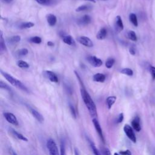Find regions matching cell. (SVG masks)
I'll return each instance as SVG.
<instances>
[{"label": "cell", "instance_id": "3957f363", "mask_svg": "<svg viewBox=\"0 0 155 155\" xmlns=\"http://www.w3.org/2000/svg\"><path fill=\"white\" fill-rule=\"evenodd\" d=\"M47 147L50 155H60L58 148L54 140L50 139L47 142Z\"/></svg>", "mask_w": 155, "mask_h": 155}, {"label": "cell", "instance_id": "d590c367", "mask_svg": "<svg viewBox=\"0 0 155 155\" xmlns=\"http://www.w3.org/2000/svg\"><path fill=\"white\" fill-rule=\"evenodd\" d=\"M60 155H67L64 143H61L60 145Z\"/></svg>", "mask_w": 155, "mask_h": 155}, {"label": "cell", "instance_id": "8d00e7d4", "mask_svg": "<svg viewBox=\"0 0 155 155\" xmlns=\"http://www.w3.org/2000/svg\"><path fill=\"white\" fill-rule=\"evenodd\" d=\"M70 111H71V115H72L74 118H76V111H75L74 108L73 106L71 105H70Z\"/></svg>", "mask_w": 155, "mask_h": 155}, {"label": "cell", "instance_id": "4fadbf2b", "mask_svg": "<svg viewBox=\"0 0 155 155\" xmlns=\"http://www.w3.org/2000/svg\"><path fill=\"white\" fill-rule=\"evenodd\" d=\"M46 19H47V21L50 26L53 27L56 25V22H57V18L54 15L51 14V13L47 14L46 15Z\"/></svg>", "mask_w": 155, "mask_h": 155}, {"label": "cell", "instance_id": "e0dca14e", "mask_svg": "<svg viewBox=\"0 0 155 155\" xmlns=\"http://www.w3.org/2000/svg\"><path fill=\"white\" fill-rule=\"evenodd\" d=\"M105 78H106L105 75L101 73H97L94 74L93 76V81L97 82H104L105 80Z\"/></svg>", "mask_w": 155, "mask_h": 155}, {"label": "cell", "instance_id": "1f68e13d", "mask_svg": "<svg viewBox=\"0 0 155 155\" xmlns=\"http://www.w3.org/2000/svg\"><path fill=\"white\" fill-rule=\"evenodd\" d=\"M90 147H91V150L93 153V154L94 155H102L101 154V153L99 152V151L97 149V148L96 147L95 145L91 142H90Z\"/></svg>", "mask_w": 155, "mask_h": 155}, {"label": "cell", "instance_id": "ab89813d", "mask_svg": "<svg viewBox=\"0 0 155 155\" xmlns=\"http://www.w3.org/2000/svg\"><path fill=\"white\" fill-rule=\"evenodd\" d=\"M129 52L131 55H135L136 54V49L134 47L131 46L129 48Z\"/></svg>", "mask_w": 155, "mask_h": 155}, {"label": "cell", "instance_id": "836d02e7", "mask_svg": "<svg viewBox=\"0 0 155 155\" xmlns=\"http://www.w3.org/2000/svg\"><path fill=\"white\" fill-rule=\"evenodd\" d=\"M0 88H2V89L7 90L8 91H11V88L9 87V86L7 84H6L5 83L3 82L2 81H1V82H0Z\"/></svg>", "mask_w": 155, "mask_h": 155}, {"label": "cell", "instance_id": "cb8c5ba5", "mask_svg": "<svg viewBox=\"0 0 155 155\" xmlns=\"http://www.w3.org/2000/svg\"><path fill=\"white\" fill-rule=\"evenodd\" d=\"M35 25L34 23L31 22H22L19 25V28L21 29H25V28H30L33 27Z\"/></svg>", "mask_w": 155, "mask_h": 155}, {"label": "cell", "instance_id": "5b68a950", "mask_svg": "<svg viewBox=\"0 0 155 155\" xmlns=\"http://www.w3.org/2000/svg\"><path fill=\"white\" fill-rule=\"evenodd\" d=\"M77 41L80 43L81 44L88 47H91L93 46V43L92 41L88 37L85 36H81L76 38Z\"/></svg>", "mask_w": 155, "mask_h": 155}, {"label": "cell", "instance_id": "f35d334b", "mask_svg": "<svg viewBox=\"0 0 155 155\" xmlns=\"http://www.w3.org/2000/svg\"><path fill=\"white\" fill-rule=\"evenodd\" d=\"M120 155H131V153L129 150H127L125 151H121L119 152Z\"/></svg>", "mask_w": 155, "mask_h": 155}, {"label": "cell", "instance_id": "f1b7e54d", "mask_svg": "<svg viewBox=\"0 0 155 155\" xmlns=\"http://www.w3.org/2000/svg\"><path fill=\"white\" fill-rule=\"evenodd\" d=\"M29 41L30 42H32V43H34V44H40L41 42H42V39L39 37V36H32L31 37L30 39H29Z\"/></svg>", "mask_w": 155, "mask_h": 155}, {"label": "cell", "instance_id": "7dc6e473", "mask_svg": "<svg viewBox=\"0 0 155 155\" xmlns=\"http://www.w3.org/2000/svg\"><path fill=\"white\" fill-rule=\"evenodd\" d=\"M100 1H107V0H100Z\"/></svg>", "mask_w": 155, "mask_h": 155}, {"label": "cell", "instance_id": "4dcf8cb0", "mask_svg": "<svg viewBox=\"0 0 155 155\" xmlns=\"http://www.w3.org/2000/svg\"><path fill=\"white\" fill-rule=\"evenodd\" d=\"M38 4L42 5H50L53 4V0H35Z\"/></svg>", "mask_w": 155, "mask_h": 155}, {"label": "cell", "instance_id": "8fae6325", "mask_svg": "<svg viewBox=\"0 0 155 155\" xmlns=\"http://www.w3.org/2000/svg\"><path fill=\"white\" fill-rule=\"evenodd\" d=\"M28 108L29 110V111L30 112V113L31 114V115L40 123H42L44 121V118L43 117V116L37 110H36L35 109L30 107H28Z\"/></svg>", "mask_w": 155, "mask_h": 155}, {"label": "cell", "instance_id": "74e56055", "mask_svg": "<svg viewBox=\"0 0 155 155\" xmlns=\"http://www.w3.org/2000/svg\"><path fill=\"white\" fill-rule=\"evenodd\" d=\"M124 120V114L122 113H120L117 119V123H121Z\"/></svg>", "mask_w": 155, "mask_h": 155}, {"label": "cell", "instance_id": "9a60e30c", "mask_svg": "<svg viewBox=\"0 0 155 155\" xmlns=\"http://www.w3.org/2000/svg\"><path fill=\"white\" fill-rule=\"evenodd\" d=\"M10 131L11 133L12 134V135L14 136L15 137H16L18 139H19V140H23V141H25V142L28 141V139L26 137H25L21 133L16 131L15 130H14L13 128H10Z\"/></svg>", "mask_w": 155, "mask_h": 155}, {"label": "cell", "instance_id": "7bdbcfd3", "mask_svg": "<svg viewBox=\"0 0 155 155\" xmlns=\"http://www.w3.org/2000/svg\"><path fill=\"white\" fill-rule=\"evenodd\" d=\"M82 1H89V2H93V3H96V0H82Z\"/></svg>", "mask_w": 155, "mask_h": 155}, {"label": "cell", "instance_id": "d6a6232c", "mask_svg": "<svg viewBox=\"0 0 155 155\" xmlns=\"http://www.w3.org/2000/svg\"><path fill=\"white\" fill-rule=\"evenodd\" d=\"M149 71L151 75V78L153 80H155V67L150 65L148 68Z\"/></svg>", "mask_w": 155, "mask_h": 155}, {"label": "cell", "instance_id": "5bb4252c", "mask_svg": "<svg viewBox=\"0 0 155 155\" xmlns=\"http://www.w3.org/2000/svg\"><path fill=\"white\" fill-rule=\"evenodd\" d=\"M131 125L133 129L136 131H140L141 130V126L140 124V119L138 116L135 117L131 121Z\"/></svg>", "mask_w": 155, "mask_h": 155}, {"label": "cell", "instance_id": "9c48e42d", "mask_svg": "<svg viewBox=\"0 0 155 155\" xmlns=\"http://www.w3.org/2000/svg\"><path fill=\"white\" fill-rule=\"evenodd\" d=\"M43 76L45 78L49 79L52 82L57 83L58 82V78L56 74L51 71H49V70L44 71H43Z\"/></svg>", "mask_w": 155, "mask_h": 155}, {"label": "cell", "instance_id": "7c38bea8", "mask_svg": "<svg viewBox=\"0 0 155 155\" xmlns=\"http://www.w3.org/2000/svg\"><path fill=\"white\" fill-rule=\"evenodd\" d=\"M93 124L94 125V128L96 129V131L99 137L101 138L102 141L103 142H104V137L103 132H102V128H101V127L100 125L99 122H98V120L96 118H93Z\"/></svg>", "mask_w": 155, "mask_h": 155}, {"label": "cell", "instance_id": "ee69618b", "mask_svg": "<svg viewBox=\"0 0 155 155\" xmlns=\"http://www.w3.org/2000/svg\"><path fill=\"white\" fill-rule=\"evenodd\" d=\"M74 155H79V153H78V151L76 149L74 150Z\"/></svg>", "mask_w": 155, "mask_h": 155}, {"label": "cell", "instance_id": "30bf717a", "mask_svg": "<svg viewBox=\"0 0 155 155\" xmlns=\"http://www.w3.org/2000/svg\"><path fill=\"white\" fill-rule=\"evenodd\" d=\"M114 26V30L117 33H119L124 30V24H123L122 18L119 15L116 17Z\"/></svg>", "mask_w": 155, "mask_h": 155}, {"label": "cell", "instance_id": "4316f807", "mask_svg": "<svg viewBox=\"0 0 155 155\" xmlns=\"http://www.w3.org/2000/svg\"><path fill=\"white\" fill-rule=\"evenodd\" d=\"M115 62V60L113 58H108L105 62V67L107 68H111Z\"/></svg>", "mask_w": 155, "mask_h": 155}, {"label": "cell", "instance_id": "f546056e", "mask_svg": "<svg viewBox=\"0 0 155 155\" xmlns=\"http://www.w3.org/2000/svg\"><path fill=\"white\" fill-rule=\"evenodd\" d=\"M28 53V50L27 48H21V49L17 50V51H16V54L18 56H25Z\"/></svg>", "mask_w": 155, "mask_h": 155}, {"label": "cell", "instance_id": "ffe728a7", "mask_svg": "<svg viewBox=\"0 0 155 155\" xmlns=\"http://www.w3.org/2000/svg\"><path fill=\"white\" fill-rule=\"evenodd\" d=\"M7 51V48L5 44V41L2 36V32L0 33V52L2 54L3 52Z\"/></svg>", "mask_w": 155, "mask_h": 155}, {"label": "cell", "instance_id": "484cf974", "mask_svg": "<svg viewBox=\"0 0 155 155\" xmlns=\"http://www.w3.org/2000/svg\"><path fill=\"white\" fill-rule=\"evenodd\" d=\"M120 72L124 74H125V75H127L129 76H131L133 75V71L130 68H122V70H120Z\"/></svg>", "mask_w": 155, "mask_h": 155}, {"label": "cell", "instance_id": "60d3db41", "mask_svg": "<svg viewBox=\"0 0 155 155\" xmlns=\"http://www.w3.org/2000/svg\"><path fill=\"white\" fill-rule=\"evenodd\" d=\"M9 152H10V155H18V154L16 153V151L15 150H13V149H12V148H10Z\"/></svg>", "mask_w": 155, "mask_h": 155}, {"label": "cell", "instance_id": "83f0119b", "mask_svg": "<svg viewBox=\"0 0 155 155\" xmlns=\"http://www.w3.org/2000/svg\"><path fill=\"white\" fill-rule=\"evenodd\" d=\"M16 64L19 67L22 68H27L29 67V64L27 62L24 61L22 60L18 61L16 62Z\"/></svg>", "mask_w": 155, "mask_h": 155}, {"label": "cell", "instance_id": "e575fe53", "mask_svg": "<svg viewBox=\"0 0 155 155\" xmlns=\"http://www.w3.org/2000/svg\"><path fill=\"white\" fill-rule=\"evenodd\" d=\"M101 152H102V155H111V153H110L109 149L107 147H102Z\"/></svg>", "mask_w": 155, "mask_h": 155}, {"label": "cell", "instance_id": "52a82bcc", "mask_svg": "<svg viewBox=\"0 0 155 155\" xmlns=\"http://www.w3.org/2000/svg\"><path fill=\"white\" fill-rule=\"evenodd\" d=\"M4 116L8 123L15 126L18 125L19 124H18V119L13 113H9V112H5L4 113Z\"/></svg>", "mask_w": 155, "mask_h": 155}, {"label": "cell", "instance_id": "7402d4cb", "mask_svg": "<svg viewBox=\"0 0 155 155\" xmlns=\"http://www.w3.org/2000/svg\"><path fill=\"white\" fill-rule=\"evenodd\" d=\"M21 36L19 35H15V36H12L8 38L7 42L10 44H14L17 42H19L21 41Z\"/></svg>", "mask_w": 155, "mask_h": 155}, {"label": "cell", "instance_id": "2e32d148", "mask_svg": "<svg viewBox=\"0 0 155 155\" xmlns=\"http://www.w3.org/2000/svg\"><path fill=\"white\" fill-rule=\"evenodd\" d=\"M93 8V7L90 4H83L79 7H78L76 8V12H89Z\"/></svg>", "mask_w": 155, "mask_h": 155}, {"label": "cell", "instance_id": "ba28073f", "mask_svg": "<svg viewBox=\"0 0 155 155\" xmlns=\"http://www.w3.org/2000/svg\"><path fill=\"white\" fill-rule=\"evenodd\" d=\"M91 21V17L88 15H85L77 19V24L79 26H85Z\"/></svg>", "mask_w": 155, "mask_h": 155}, {"label": "cell", "instance_id": "d6986e66", "mask_svg": "<svg viewBox=\"0 0 155 155\" xmlns=\"http://www.w3.org/2000/svg\"><path fill=\"white\" fill-rule=\"evenodd\" d=\"M62 41L63 42L69 45H75V41H74L73 38L71 37V36L70 35H64L62 38Z\"/></svg>", "mask_w": 155, "mask_h": 155}, {"label": "cell", "instance_id": "b9f144b4", "mask_svg": "<svg viewBox=\"0 0 155 155\" xmlns=\"http://www.w3.org/2000/svg\"><path fill=\"white\" fill-rule=\"evenodd\" d=\"M47 45L49 47H53L54 46V43L51 41H48L47 42Z\"/></svg>", "mask_w": 155, "mask_h": 155}, {"label": "cell", "instance_id": "bcb514c9", "mask_svg": "<svg viewBox=\"0 0 155 155\" xmlns=\"http://www.w3.org/2000/svg\"><path fill=\"white\" fill-rule=\"evenodd\" d=\"M114 155H120V154H118V153H114Z\"/></svg>", "mask_w": 155, "mask_h": 155}, {"label": "cell", "instance_id": "44dd1931", "mask_svg": "<svg viewBox=\"0 0 155 155\" xmlns=\"http://www.w3.org/2000/svg\"><path fill=\"white\" fill-rule=\"evenodd\" d=\"M116 100V97L114 96H108L107 99H106V103L107 105L108 109H110L113 105L114 104L115 101Z\"/></svg>", "mask_w": 155, "mask_h": 155}, {"label": "cell", "instance_id": "ac0fdd59", "mask_svg": "<svg viewBox=\"0 0 155 155\" xmlns=\"http://www.w3.org/2000/svg\"><path fill=\"white\" fill-rule=\"evenodd\" d=\"M107 30L105 27L101 28L96 35V38L99 40H103L107 37Z\"/></svg>", "mask_w": 155, "mask_h": 155}, {"label": "cell", "instance_id": "f6af8a7d", "mask_svg": "<svg viewBox=\"0 0 155 155\" xmlns=\"http://www.w3.org/2000/svg\"><path fill=\"white\" fill-rule=\"evenodd\" d=\"M2 1H4L5 2H11L13 0H2Z\"/></svg>", "mask_w": 155, "mask_h": 155}, {"label": "cell", "instance_id": "7a4b0ae2", "mask_svg": "<svg viewBox=\"0 0 155 155\" xmlns=\"http://www.w3.org/2000/svg\"><path fill=\"white\" fill-rule=\"evenodd\" d=\"M1 73L5 78V79L8 82H10V84H12L13 86L16 87V88H18L22 90V91H24L25 92H28V88L19 80L15 78L11 74H8V73H7L6 72L3 71L2 70H1Z\"/></svg>", "mask_w": 155, "mask_h": 155}, {"label": "cell", "instance_id": "6da1fadb", "mask_svg": "<svg viewBox=\"0 0 155 155\" xmlns=\"http://www.w3.org/2000/svg\"><path fill=\"white\" fill-rule=\"evenodd\" d=\"M74 73H75L76 78H77L80 84V85H81L80 91H81V94L82 100H83L86 107L87 108L90 116L91 117L95 118L97 115L96 105H95L94 101H93V99H91L90 95L86 90V89L84 87V83L82 82V80L80 78L79 75L78 74V73L76 71H74Z\"/></svg>", "mask_w": 155, "mask_h": 155}, {"label": "cell", "instance_id": "d4e9b609", "mask_svg": "<svg viewBox=\"0 0 155 155\" xmlns=\"http://www.w3.org/2000/svg\"><path fill=\"white\" fill-rule=\"evenodd\" d=\"M127 37L129 39L133 41H136L137 39L136 33L133 30H130L127 32Z\"/></svg>", "mask_w": 155, "mask_h": 155}, {"label": "cell", "instance_id": "277c9868", "mask_svg": "<svg viewBox=\"0 0 155 155\" xmlns=\"http://www.w3.org/2000/svg\"><path fill=\"white\" fill-rule=\"evenodd\" d=\"M124 131L128 139L133 143L136 142V137L135 136L134 132L131 126L128 124H125L124 127Z\"/></svg>", "mask_w": 155, "mask_h": 155}, {"label": "cell", "instance_id": "8992f818", "mask_svg": "<svg viewBox=\"0 0 155 155\" xmlns=\"http://www.w3.org/2000/svg\"><path fill=\"white\" fill-rule=\"evenodd\" d=\"M87 61L94 67H99L102 65V61L101 59L95 56H89L87 58Z\"/></svg>", "mask_w": 155, "mask_h": 155}, {"label": "cell", "instance_id": "603a6c76", "mask_svg": "<svg viewBox=\"0 0 155 155\" xmlns=\"http://www.w3.org/2000/svg\"><path fill=\"white\" fill-rule=\"evenodd\" d=\"M129 20L133 25H134L135 27L138 26V21H137V16L136 15V14L133 13H130L129 15Z\"/></svg>", "mask_w": 155, "mask_h": 155}]
</instances>
